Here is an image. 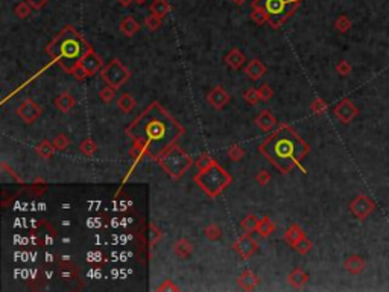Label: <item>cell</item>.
<instances>
[{
    "label": "cell",
    "instance_id": "6da1fadb",
    "mask_svg": "<svg viewBox=\"0 0 389 292\" xmlns=\"http://www.w3.org/2000/svg\"><path fill=\"white\" fill-rule=\"evenodd\" d=\"M127 133L134 145L143 148L146 154L157 160L169 146L180 139L184 130L160 104L154 102L135 122H132Z\"/></svg>",
    "mask_w": 389,
    "mask_h": 292
},
{
    "label": "cell",
    "instance_id": "7a4b0ae2",
    "mask_svg": "<svg viewBox=\"0 0 389 292\" xmlns=\"http://www.w3.org/2000/svg\"><path fill=\"white\" fill-rule=\"evenodd\" d=\"M260 152L283 174H289L307 155L309 145L294 130L283 125L260 145Z\"/></svg>",
    "mask_w": 389,
    "mask_h": 292
},
{
    "label": "cell",
    "instance_id": "3957f363",
    "mask_svg": "<svg viewBox=\"0 0 389 292\" xmlns=\"http://www.w3.org/2000/svg\"><path fill=\"white\" fill-rule=\"evenodd\" d=\"M90 51L91 47L87 40L73 26H65L46 47V52L52 60L70 75Z\"/></svg>",
    "mask_w": 389,
    "mask_h": 292
},
{
    "label": "cell",
    "instance_id": "277c9868",
    "mask_svg": "<svg viewBox=\"0 0 389 292\" xmlns=\"http://www.w3.org/2000/svg\"><path fill=\"white\" fill-rule=\"evenodd\" d=\"M194 181L208 197L214 198L231 184V177L225 172L224 167H221L217 163H213L210 167L199 170L194 177Z\"/></svg>",
    "mask_w": 389,
    "mask_h": 292
},
{
    "label": "cell",
    "instance_id": "5b68a950",
    "mask_svg": "<svg viewBox=\"0 0 389 292\" xmlns=\"http://www.w3.org/2000/svg\"><path fill=\"white\" fill-rule=\"evenodd\" d=\"M304 0H256L253 8H261L269 14L267 23L274 29L283 26V23L297 11L300 3Z\"/></svg>",
    "mask_w": 389,
    "mask_h": 292
},
{
    "label": "cell",
    "instance_id": "8992f818",
    "mask_svg": "<svg viewBox=\"0 0 389 292\" xmlns=\"http://www.w3.org/2000/svg\"><path fill=\"white\" fill-rule=\"evenodd\" d=\"M158 164L164 169V172L174 180H178L186 174V170L192 166V158L180 146L172 145L157 158Z\"/></svg>",
    "mask_w": 389,
    "mask_h": 292
},
{
    "label": "cell",
    "instance_id": "52a82bcc",
    "mask_svg": "<svg viewBox=\"0 0 389 292\" xmlns=\"http://www.w3.org/2000/svg\"><path fill=\"white\" fill-rule=\"evenodd\" d=\"M102 78L107 82V85L113 88H119L124 85L130 78V70L122 64L119 60H111L104 69H102Z\"/></svg>",
    "mask_w": 389,
    "mask_h": 292
},
{
    "label": "cell",
    "instance_id": "ba28073f",
    "mask_svg": "<svg viewBox=\"0 0 389 292\" xmlns=\"http://www.w3.org/2000/svg\"><path fill=\"white\" fill-rule=\"evenodd\" d=\"M234 250L239 253L240 257L250 259V257L257 251V242L250 236V233L242 234V236L234 242Z\"/></svg>",
    "mask_w": 389,
    "mask_h": 292
},
{
    "label": "cell",
    "instance_id": "9c48e42d",
    "mask_svg": "<svg viewBox=\"0 0 389 292\" xmlns=\"http://www.w3.org/2000/svg\"><path fill=\"white\" fill-rule=\"evenodd\" d=\"M17 114L21 117V120L24 122V124H32V122H35L40 117L41 108L32 99H26L24 102H21L20 107L17 108Z\"/></svg>",
    "mask_w": 389,
    "mask_h": 292
},
{
    "label": "cell",
    "instance_id": "30bf717a",
    "mask_svg": "<svg viewBox=\"0 0 389 292\" xmlns=\"http://www.w3.org/2000/svg\"><path fill=\"white\" fill-rule=\"evenodd\" d=\"M79 66L85 70V73H87L88 76L96 75L97 72H102V69H104V63H102L101 57H97L93 51H90V52L82 58V61L79 63Z\"/></svg>",
    "mask_w": 389,
    "mask_h": 292
},
{
    "label": "cell",
    "instance_id": "8fae6325",
    "mask_svg": "<svg viewBox=\"0 0 389 292\" xmlns=\"http://www.w3.org/2000/svg\"><path fill=\"white\" fill-rule=\"evenodd\" d=\"M351 212L354 216H357L359 219H365L373 210V203L367 198V197H363V195H359V197L351 203L350 206Z\"/></svg>",
    "mask_w": 389,
    "mask_h": 292
},
{
    "label": "cell",
    "instance_id": "7c38bea8",
    "mask_svg": "<svg viewBox=\"0 0 389 292\" xmlns=\"http://www.w3.org/2000/svg\"><path fill=\"white\" fill-rule=\"evenodd\" d=\"M207 101H208V104H210L211 107H214L216 110H222V108L228 104L230 96H228V93H227L221 85H217V87H214V88L208 93Z\"/></svg>",
    "mask_w": 389,
    "mask_h": 292
},
{
    "label": "cell",
    "instance_id": "4fadbf2b",
    "mask_svg": "<svg viewBox=\"0 0 389 292\" xmlns=\"http://www.w3.org/2000/svg\"><path fill=\"white\" fill-rule=\"evenodd\" d=\"M336 116L344 122V124H348V122H351V119L357 114V108L348 101V99H344L342 102H340L336 110H334Z\"/></svg>",
    "mask_w": 389,
    "mask_h": 292
},
{
    "label": "cell",
    "instance_id": "5bb4252c",
    "mask_svg": "<svg viewBox=\"0 0 389 292\" xmlns=\"http://www.w3.org/2000/svg\"><path fill=\"white\" fill-rule=\"evenodd\" d=\"M256 124L261 131H271L275 125H277V119L274 117V114L267 110L260 111V114L256 117Z\"/></svg>",
    "mask_w": 389,
    "mask_h": 292
},
{
    "label": "cell",
    "instance_id": "9a60e30c",
    "mask_svg": "<svg viewBox=\"0 0 389 292\" xmlns=\"http://www.w3.org/2000/svg\"><path fill=\"white\" fill-rule=\"evenodd\" d=\"M225 63L233 70H239L243 67V64H245V55H243L239 49H233V51H230L225 55Z\"/></svg>",
    "mask_w": 389,
    "mask_h": 292
},
{
    "label": "cell",
    "instance_id": "2e32d148",
    "mask_svg": "<svg viewBox=\"0 0 389 292\" xmlns=\"http://www.w3.org/2000/svg\"><path fill=\"white\" fill-rule=\"evenodd\" d=\"M75 97H73L70 93H67V91H64V93H61L57 99H55V107L60 110V111H63V113H68L70 110H73V107H75Z\"/></svg>",
    "mask_w": 389,
    "mask_h": 292
},
{
    "label": "cell",
    "instance_id": "e0dca14e",
    "mask_svg": "<svg viewBox=\"0 0 389 292\" xmlns=\"http://www.w3.org/2000/svg\"><path fill=\"white\" fill-rule=\"evenodd\" d=\"M245 73L253 79V81H257L260 79L264 73H266V67L263 66V63L260 60H253L247 67H245Z\"/></svg>",
    "mask_w": 389,
    "mask_h": 292
},
{
    "label": "cell",
    "instance_id": "ac0fdd59",
    "mask_svg": "<svg viewBox=\"0 0 389 292\" xmlns=\"http://www.w3.org/2000/svg\"><path fill=\"white\" fill-rule=\"evenodd\" d=\"M257 285H259V277H257L253 271L247 270L245 273L240 274V277H239V286H240L242 289L253 291Z\"/></svg>",
    "mask_w": 389,
    "mask_h": 292
},
{
    "label": "cell",
    "instance_id": "d6986e66",
    "mask_svg": "<svg viewBox=\"0 0 389 292\" xmlns=\"http://www.w3.org/2000/svg\"><path fill=\"white\" fill-rule=\"evenodd\" d=\"M120 31L124 32L127 37H132L134 34H137L140 31V24H138V21L134 17L128 15V17H125L124 20H122Z\"/></svg>",
    "mask_w": 389,
    "mask_h": 292
},
{
    "label": "cell",
    "instance_id": "ffe728a7",
    "mask_svg": "<svg viewBox=\"0 0 389 292\" xmlns=\"http://www.w3.org/2000/svg\"><path fill=\"white\" fill-rule=\"evenodd\" d=\"M35 151H37V154H38L41 158H44V160H49V158H52V157H54V154H55L57 148L54 146V142L43 140V142H40V143L37 145Z\"/></svg>",
    "mask_w": 389,
    "mask_h": 292
},
{
    "label": "cell",
    "instance_id": "44dd1931",
    "mask_svg": "<svg viewBox=\"0 0 389 292\" xmlns=\"http://www.w3.org/2000/svg\"><path fill=\"white\" fill-rule=\"evenodd\" d=\"M174 253L180 257V259H189L193 253V245L187 240V239H180L175 247H174Z\"/></svg>",
    "mask_w": 389,
    "mask_h": 292
},
{
    "label": "cell",
    "instance_id": "7402d4cb",
    "mask_svg": "<svg viewBox=\"0 0 389 292\" xmlns=\"http://www.w3.org/2000/svg\"><path fill=\"white\" fill-rule=\"evenodd\" d=\"M307 280H309V276H307V273H304L301 270V268H297V270H294L289 274V283L297 289L303 288L307 283Z\"/></svg>",
    "mask_w": 389,
    "mask_h": 292
},
{
    "label": "cell",
    "instance_id": "603a6c76",
    "mask_svg": "<svg viewBox=\"0 0 389 292\" xmlns=\"http://www.w3.org/2000/svg\"><path fill=\"white\" fill-rule=\"evenodd\" d=\"M304 236H306L304 231H303L298 225H292L290 228H287V231H286V234H284V239H286V242L289 243V245L294 247L295 243H297L300 239H303Z\"/></svg>",
    "mask_w": 389,
    "mask_h": 292
},
{
    "label": "cell",
    "instance_id": "cb8c5ba5",
    "mask_svg": "<svg viewBox=\"0 0 389 292\" xmlns=\"http://www.w3.org/2000/svg\"><path fill=\"white\" fill-rule=\"evenodd\" d=\"M275 230V225L274 222L271 221L269 218L264 216L263 219H260V222H259V228H257V233L261 236V237H267V236H271Z\"/></svg>",
    "mask_w": 389,
    "mask_h": 292
},
{
    "label": "cell",
    "instance_id": "d4e9b609",
    "mask_svg": "<svg viewBox=\"0 0 389 292\" xmlns=\"http://www.w3.org/2000/svg\"><path fill=\"white\" fill-rule=\"evenodd\" d=\"M117 107L124 111V113H131L135 107V101H134V97L128 93L125 94H122L119 99H117Z\"/></svg>",
    "mask_w": 389,
    "mask_h": 292
},
{
    "label": "cell",
    "instance_id": "484cf974",
    "mask_svg": "<svg viewBox=\"0 0 389 292\" xmlns=\"http://www.w3.org/2000/svg\"><path fill=\"white\" fill-rule=\"evenodd\" d=\"M170 12V5L166 2V0H154L151 5V14H155L158 17H164Z\"/></svg>",
    "mask_w": 389,
    "mask_h": 292
},
{
    "label": "cell",
    "instance_id": "4316f807",
    "mask_svg": "<svg viewBox=\"0 0 389 292\" xmlns=\"http://www.w3.org/2000/svg\"><path fill=\"white\" fill-rule=\"evenodd\" d=\"M259 222H260V219L256 216V215H248V216H245L243 218V221H242V228L245 230L247 233H254V231H257V228H259Z\"/></svg>",
    "mask_w": 389,
    "mask_h": 292
},
{
    "label": "cell",
    "instance_id": "83f0119b",
    "mask_svg": "<svg viewBox=\"0 0 389 292\" xmlns=\"http://www.w3.org/2000/svg\"><path fill=\"white\" fill-rule=\"evenodd\" d=\"M363 266H365V263H363V260H362L359 256H351V257H348L347 262H345V268H347V270H348L351 274L360 273V271L363 270Z\"/></svg>",
    "mask_w": 389,
    "mask_h": 292
},
{
    "label": "cell",
    "instance_id": "f1b7e54d",
    "mask_svg": "<svg viewBox=\"0 0 389 292\" xmlns=\"http://www.w3.org/2000/svg\"><path fill=\"white\" fill-rule=\"evenodd\" d=\"M31 11H32V6L31 3L28 2V0H23V2H20L15 8H14V14L18 17V18H26L31 15Z\"/></svg>",
    "mask_w": 389,
    "mask_h": 292
},
{
    "label": "cell",
    "instance_id": "f546056e",
    "mask_svg": "<svg viewBox=\"0 0 389 292\" xmlns=\"http://www.w3.org/2000/svg\"><path fill=\"white\" fill-rule=\"evenodd\" d=\"M251 20L259 24V26H261V24L267 23V20H269V14H267L264 9L261 8H253V12H251Z\"/></svg>",
    "mask_w": 389,
    "mask_h": 292
},
{
    "label": "cell",
    "instance_id": "4dcf8cb0",
    "mask_svg": "<svg viewBox=\"0 0 389 292\" xmlns=\"http://www.w3.org/2000/svg\"><path fill=\"white\" fill-rule=\"evenodd\" d=\"M81 152L84 154V155H87V157H91V155H94L96 154V151H97V145L94 143V140L93 139H85L82 143H81Z\"/></svg>",
    "mask_w": 389,
    "mask_h": 292
},
{
    "label": "cell",
    "instance_id": "1f68e13d",
    "mask_svg": "<svg viewBox=\"0 0 389 292\" xmlns=\"http://www.w3.org/2000/svg\"><path fill=\"white\" fill-rule=\"evenodd\" d=\"M204 236L210 240H217L222 237V230L216 224H210L208 227L204 228Z\"/></svg>",
    "mask_w": 389,
    "mask_h": 292
},
{
    "label": "cell",
    "instance_id": "d6a6232c",
    "mask_svg": "<svg viewBox=\"0 0 389 292\" xmlns=\"http://www.w3.org/2000/svg\"><path fill=\"white\" fill-rule=\"evenodd\" d=\"M144 24H146V28H148L149 31H157L163 26V20L161 17L155 15V14H151L144 18Z\"/></svg>",
    "mask_w": 389,
    "mask_h": 292
},
{
    "label": "cell",
    "instance_id": "836d02e7",
    "mask_svg": "<svg viewBox=\"0 0 389 292\" xmlns=\"http://www.w3.org/2000/svg\"><path fill=\"white\" fill-rule=\"evenodd\" d=\"M243 99H245L250 105H256L260 101V93L259 88H248L245 93H243Z\"/></svg>",
    "mask_w": 389,
    "mask_h": 292
},
{
    "label": "cell",
    "instance_id": "e575fe53",
    "mask_svg": "<svg viewBox=\"0 0 389 292\" xmlns=\"http://www.w3.org/2000/svg\"><path fill=\"white\" fill-rule=\"evenodd\" d=\"M294 248L300 253V254H307L310 250H312V242L304 236L303 239H300L295 245H294Z\"/></svg>",
    "mask_w": 389,
    "mask_h": 292
},
{
    "label": "cell",
    "instance_id": "d590c367",
    "mask_svg": "<svg viewBox=\"0 0 389 292\" xmlns=\"http://www.w3.org/2000/svg\"><path fill=\"white\" fill-rule=\"evenodd\" d=\"M68 145H70V140L65 134H58L54 140V146L57 148V151H64L68 148Z\"/></svg>",
    "mask_w": 389,
    "mask_h": 292
},
{
    "label": "cell",
    "instance_id": "8d00e7d4",
    "mask_svg": "<svg viewBox=\"0 0 389 292\" xmlns=\"http://www.w3.org/2000/svg\"><path fill=\"white\" fill-rule=\"evenodd\" d=\"M99 96H101V99H102L105 104H110V102L114 99V97H116V88L107 85V87H104V88L101 90Z\"/></svg>",
    "mask_w": 389,
    "mask_h": 292
},
{
    "label": "cell",
    "instance_id": "74e56055",
    "mask_svg": "<svg viewBox=\"0 0 389 292\" xmlns=\"http://www.w3.org/2000/svg\"><path fill=\"white\" fill-rule=\"evenodd\" d=\"M334 26H336V29H337L339 32H347V31L350 29V26H351V23H350V20H348L347 15H340V17H337V20H336V23H334Z\"/></svg>",
    "mask_w": 389,
    "mask_h": 292
},
{
    "label": "cell",
    "instance_id": "f35d334b",
    "mask_svg": "<svg viewBox=\"0 0 389 292\" xmlns=\"http://www.w3.org/2000/svg\"><path fill=\"white\" fill-rule=\"evenodd\" d=\"M228 157L233 160V161H240L243 157H245V151H243L240 146L237 145H233L231 148L228 149Z\"/></svg>",
    "mask_w": 389,
    "mask_h": 292
},
{
    "label": "cell",
    "instance_id": "ab89813d",
    "mask_svg": "<svg viewBox=\"0 0 389 292\" xmlns=\"http://www.w3.org/2000/svg\"><path fill=\"white\" fill-rule=\"evenodd\" d=\"M259 93H260V101H263V102H267L269 99H272V96H274L272 87L267 85V84H263V85L259 88Z\"/></svg>",
    "mask_w": 389,
    "mask_h": 292
},
{
    "label": "cell",
    "instance_id": "60d3db41",
    "mask_svg": "<svg viewBox=\"0 0 389 292\" xmlns=\"http://www.w3.org/2000/svg\"><path fill=\"white\" fill-rule=\"evenodd\" d=\"M213 163H216L210 155H207V154H202V155H199L198 157V160H196V166H198V169L199 170H202V169H207V167H210Z\"/></svg>",
    "mask_w": 389,
    "mask_h": 292
},
{
    "label": "cell",
    "instance_id": "b9f144b4",
    "mask_svg": "<svg viewBox=\"0 0 389 292\" xmlns=\"http://www.w3.org/2000/svg\"><path fill=\"white\" fill-rule=\"evenodd\" d=\"M325 110H327V104H325L323 99H315V101L312 102V111H313V114L321 116Z\"/></svg>",
    "mask_w": 389,
    "mask_h": 292
},
{
    "label": "cell",
    "instance_id": "7bdbcfd3",
    "mask_svg": "<svg viewBox=\"0 0 389 292\" xmlns=\"http://www.w3.org/2000/svg\"><path fill=\"white\" fill-rule=\"evenodd\" d=\"M256 181H257L260 186H266L267 183L271 181V174L267 172V170L261 169V170H259V174L256 175Z\"/></svg>",
    "mask_w": 389,
    "mask_h": 292
},
{
    "label": "cell",
    "instance_id": "ee69618b",
    "mask_svg": "<svg viewBox=\"0 0 389 292\" xmlns=\"http://www.w3.org/2000/svg\"><path fill=\"white\" fill-rule=\"evenodd\" d=\"M350 70H351V67H350V64H348V63H345V61H340V63L336 66V72L339 73V75H342V76L348 75V73H350Z\"/></svg>",
    "mask_w": 389,
    "mask_h": 292
},
{
    "label": "cell",
    "instance_id": "f6af8a7d",
    "mask_svg": "<svg viewBox=\"0 0 389 292\" xmlns=\"http://www.w3.org/2000/svg\"><path fill=\"white\" fill-rule=\"evenodd\" d=\"M149 230H151V234H149V236H151V243L154 245V243H155V242H157V240L161 237V231H160V230H158V228H157L154 224H151V225H149Z\"/></svg>",
    "mask_w": 389,
    "mask_h": 292
},
{
    "label": "cell",
    "instance_id": "bcb514c9",
    "mask_svg": "<svg viewBox=\"0 0 389 292\" xmlns=\"http://www.w3.org/2000/svg\"><path fill=\"white\" fill-rule=\"evenodd\" d=\"M158 291L160 292H166V291H178V288L170 282V280H166V282H163V285H160L158 286Z\"/></svg>",
    "mask_w": 389,
    "mask_h": 292
},
{
    "label": "cell",
    "instance_id": "7dc6e473",
    "mask_svg": "<svg viewBox=\"0 0 389 292\" xmlns=\"http://www.w3.org/2000/svg\"><path fill=\"white\" fill-rule=\"evenodd\" d=\"M71 75H73V76H75L76 79H85V78L88 76V75H87V73H85V70H84V69H82L81 66H78V67H76L75 70H73V72H71Z\"/></svg>",
    "mask_w": 389,
    "mask_h": 292
},
{
    "label": "cell",
    "instance_id": "c3c4849f",
    "mask_svg": "<svg viewBox=\"0 0 389 292\" xmlns=\"http://www.w3.org/2000/svg\"><path fill=\"white\" fill-rule=\"evenodd\" d=\"M28 2L31 3L32 8H35V9H41V8L49 2V0H28Z\"/></svg>",
    "mask_w": 389,
    "mask_h": 292
},
{
    "label": "cell",
    "instance_id": "681fc988",
    "mask_svg": "<svg viewBox=\"0 0 389 292\" xmlns=\"http://www.w3.org/2000/svg\"><path fill=\"white\" fill-rule=\"evenodd\" d=\"M117 2H119L122 6H130V5L134 2V0H117Z\"/></svg>",
    "mask_w": 389,
    "mask_h": 292
},
{
    "label": "cell",
    "instance_id": "f907efd6",
    "mask_svg": "<svg viewBox=\"0 0 389 292\" xmlns=\"http://www.w3.org/2000/svg\"><path fill=\"white\" fill-rule=\"evenodd\" d=\"M233 2H234L236 5H242L243 2H245V0H233Z\"/></svg>",
    "mask_w": 389,
    "mask_h": 292
},
{
    "label": "cell",
    "instance_id": "816d5d0a",
    "mask_svg": "<svg viewBox=\"0 0 389 292\" xmlns=\"http://www.w3.org/2000/svg\"><path fill=\"white\" fill-rule=\"evenodd\" d=\"M134 2H135L137 5H143V3L146 2V0H134Z\"/></svg>",
    "mask_w": 389,
    "mask_h": 292
}]
</instances>
